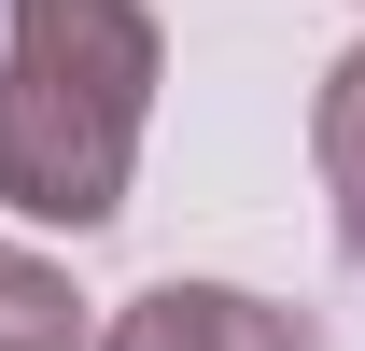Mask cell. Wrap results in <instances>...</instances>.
Wrapping results in <instances>:
<instances>
[{"mask_svg":"<svg viewBox=\"0 0 365 351\" xmlns=\"http://www.w3.org/2000/svg\"><path fill=\"white\" fill-rule=\"evenodd\" d=\"M309 155H323V197H337V239L365 253V43L323 71V113H309Z\"/></svg>","mask_w":365,"mask_h":351,"instance_id":"3957f363","label":"cell"},{"mask_svg":"<svg viewBox=\"0 0 365 351\" xmlns=\"http://www.w3.org/2000/svg\"><path fill=\"white\" fill-rule=\"evenodd\" d=\"M0 351H85V295H71V267L14 253V239H0Z\"/></svg>","mask_w":365,"mask_h":351,"instance_id":"277c9868","label":"cell"},{"mask_svg":"<svg viewBox=\"0 0 365 351\" xmlns=\"http://www.w3.org/2000/svg\"><path fill=\"white\" fill-rule=\"evenodd\" d=\"M98 351H323L295 309H267V295H239V281H155V295H127L113 309V337Z\"/></svg>","mask_w":365,"mask_h":351,"instance_id":"7a4b0ae2","label":"cell"},{"mask_svg":"<svg viewBox=\"0 0 365 351\" xmlns=\"http://www.w3.org/2000/svg\"><path fill=\"white\" fill-rule=\"evenodd\" d=\"M155 127V14L140 0H14L0 43V211L113 225Z\"/></svg>","mask_w":365,"mask_h":351,"instance_id":"6da1fadb","label":"cell"}]
</instances>
